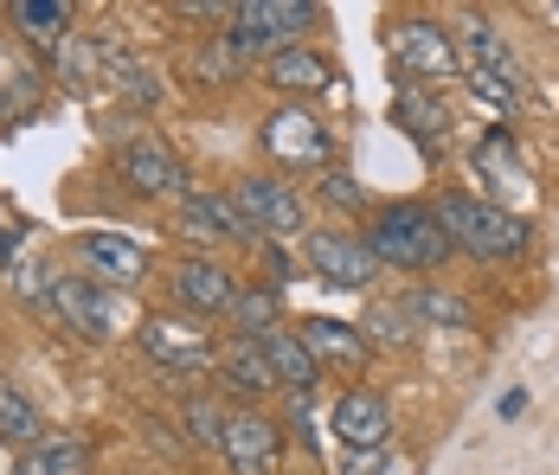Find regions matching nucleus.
<instances>
[{
	"label": "nucleus",
	"mask_w": 559,
	"mask_h": 475,
	"mask_svg": "<svg viewBox=\"0 0 559 475\" xmlns=\"http://www.w3.org/2000/svg\"><path fill=\"white\" fill-rule=\"evenodd\" d=\"M231 78H245V58L231 52V39L219 33L193 52V84H231Z\"/></svg>",
	"instance_id": "nucleus-28"
},
{
	"label": "nucleus",
	"mask_w": 559,
	"mask_h": 475,
	"mask_svg": "<svg viewBox=\"0 0 559 475\" xmlns=\"http://www.w3.org/2000/svg\"><path fill=\"white\" fill-rule=\"evenodd\" d=\"M264 149L277 161H289V167H329V129L302 104H289L264 122Z\"/></svg>",
	"instance_id": "nucleus-14"
},
{
	"label": "nucleus",
	"mask_w": 559,
	"mask_h": 475,
	"mask_svg": "<svg viewBox=\"0 0 559 475\" xmlns=\"http://www.w3.org/2000/svg\"><path fill=\"white\" fill-rule=\"evenodd\" d=\"M78 258H84V276H97V283H135L142 270H148V251L135 245V238H122V231H84L78 238Z\"/></svg>",
	"instance_id": "nucleus-15"
},
{
	"label": "nucleus",
	"mask_w": 559,
	"mask_h": 475,
	"mask_svg": "<svg viewBox=\"0 0 559 475\" xmlns=\"http://www.w3.org/2000/svg\"><path fill=\"white\" fill-rule=\"evenodd\" d=\"M142 354H148L155 367H168V372H206V367H219L213 334H206L193 316H148V321H142Z\"/></svg>",
	"instance_id": "nucleus-7"
},
{
	"label": "nucleus",
	"mask_w": 559,
	"mask_h": 475,
	"mask_svg": "<svg viewBox=\"0 0 559 475\" xmlns=\"http://www.w3.org/2000/svg\"><path fill=\"white\" fill-rule=\"evenodd\" d=\"M180 231L187 238H231V245H251V218L231 206V193H187L180 200Z\"/></svg>",
	"instance_id": "nucleus-16"
},
{
	"label": "nucleus",
	"mask_w": 559,
	"mask_h": 475,
	"mask_svg": "<svg viewBox=\"0 0 559 475\" xmlns=\"http://www.w3.org/2000/svg\"><path fill=\"white\" fill-rule=\"evenodd\" d=\"M438 218H444L450 245L483 258V264H508L527 251V218H514L508 206H489V200H469V193H444L438 200Z\"/></svg>",
	"instance_id": "nucleus-2"
},
{
	"label": "nucleus",
	"mask_w": 559,
	"mask_h": 475,
	"mask_svg": "<svg viewBox=\"0 0 559 475\" xmlns=\"http://www.w3.org/2000/svg\"><path fill=\"white\" fill-rule=\"evenodd\" d=\"M116 174H122L142 200H187V167H180L174 149L155 142V135L122 142V149H116Z\"/></svg>",
	"instance_id": "nucleus-10"
},
{
	"label": "nucleus",
	"mask_w": 559,
	"mask_h": 475,
	"mask_svg": "<svg viewBox=\"0 0 559 475\" xmlns=\"http://www.w3.org/2000/svg\"><path fill=\"white\" fill-rule=\"evenodd\" d=\"M456 58H463V78H469L476 97H489V104H514L521 97L514 52H508V39L496 33L489 13H463L456 20Z\"/></svg>",
	"instance_id": "nucleus-4"
},
{
	"label": "nucleus",
	"mask_w": 559,
	"mask_h": 475,
	"mask_svg": "<svg viewBox=\"0 0 559 475\" xmlns=\"http://www.w3.org/2000/svg\"><path fill=\"white\" fill-rule=\"evenodd\" d=\"M302 264L316 270V283L347 289V296L380 283V258L367 251V238H360V231H341V225H329V231H309V238H302Z\"/></svg>",
	"instance_id": "nucleus-6"
},
{
	"label": "nucleus",
	"mask_w": 559,
	"mask_h": 475,
	"mask_svg": "<svg viewBox=\"0 0 559 475\" xmlns=\"http://www.w3.org/2000/svg\"><path fill=\"white\" fill-rule=\"evenodd\" d=\"M219 379L231 385V392H245V399H264V392H283V379L271 372V360H264V347L258 341H231V347H219Z\"/></svg>",
	"instance_id": "nucleus-20"
},
{
	"label": "nucleus",
	"mask_w": 559,
	"mask_h": 475,
	"mask_svg": "<svg viewBox=\"0 0 559 475\" xmlns=\"http://www.w3.org/2000/svg\"><path fill=\"white\" fill-rule=\"evenodd\" d=\"M335 475H386V450H341Z\"/></svg>",
	"instance_id": "nucleus-32"
},
{
	"label": "nucleus",
	"mask_w": 559,
	"mask_h": 475,
	"mask_svg": "<svg viewBox=\"0 0 559 475\" xmlns=\"http://www.w3.org/2000/svg\"><path fill=\"white\" fill-rule=\"evenodd\" d=\"M231 206L251 218L258 238H309V212H302V200H296L283 180H264V174L238 180V187H231Z\"/></svg>",
	"instance_id": "nucleus-8"
},
{
	"label": "nucleus",
	"mask_w": 559,
	"mask_h": 475,
	"mask_svg": "<svg viewBox=\"0 0 559 475\" xmlns=\"http://www.w3.org/2000/svg\"><path fill=\"white\" fill-rule=\"evenodd\" d=\"M392 58H399V71H405L418 91L463 78L456 39H450L444 20H431V13H405V20H392Z\"/></svg>",
	"instance_id": "nucleus-5"
},
{
	"label": "nucleus",
	"mask_w": 559,
	"mask_h": 475,
	"mask_svg": "<svg viewBox=\"0 0 559 475\" xmlns=\"http://www.w3.org/2000/svg\"><path fill=\"white\" fill-rule=\"evenodd\" d=\"M84 463H91L84 437H39L33 450H20L13 475H84Z\"/></svg>",
	"instance_id": "nucleus-24"
},
{
	"label": "nucleus",
	"mask_w": 559,
	"mask_h": 475,
	"mask_svg": "<svg viewBox=\"0 0 559 475\" xmlns=\"http://www.w3.org/2000/svg\"><path fill=\"white\" fill-rule=\"evenodd\" d=\"M392 122L425 149V155H444V129H450V116L444 104L431 97V91H418V84H405L399 97H392Z\"/></svg>",
	"instance_id": "nucleus-19"
},
{
	"label": "nucleus",
	"mask_w": 559,
	"mask_h": 475,
	"mask_svg": "<svg viewBox=\"0 0 559 475\" xmlns=\"http://www.w3.org/2000/svg\"><path fill=\"white\" fill-rule=\"evenodd\" d=\"M104 71H110V84L129 97V104H155L162 97V84H155V71L142 64V58L116 52V46H104Z\"/></svg>",
	"instance_id": "nucleus-27"
},
{
	"label": "nucleus",
	"mask_w": 559,
	"mask_h": 475,
	"mask_svg": "<svg viewBox=\"0 0 559 475\" xmlns=\"http://www.w3.org/2000/svg\"><path fill=\"white\" fill-rule=\"evenodd\" d=\"M225 316L238 321V334H245V341H258V334L283 328V296L251 283V289H238V296H231V309H225Z\"/></svg>",
	"instance_id": "nucleus-25"
},
{
	"label": "nucleus",
	"mask_w": 559,
	"mask_h": 475,
	"mask_svg": "<svg viewBox=\"0 0 559 475\" xmlns=\"http://www.w3.org/2000/svg\"><path fill=\"white\" fill-rule=\"evenodd\" d=\"M219 450L231 463V475H283V430L271 418H258V412H238L225 424Z\"/></svg>",
	"instance_id": "nucleus-12"
},
{
	"label": "nucleus",
	"mask_w": 559,
	"mask_h": 475,
	"mask_svg": "<svg viewBox=\"0 0 559 475\" xmlns=\"http://www.w3.org/2000/svg\"><path fill=\"white\" fill-rule=\"evenodd\" d=\"M168 289H174V302H180L193 321L225 316L231 296H238V283H231V270H225L219 258H180V264L168 270Z\"/></svg>",
	"instance_id": "nucleus-11"
},
{
	"label": "nucleus",
	"mask_w": 559,
	"mask_h": 475,
	"mask_svg": "<svg viewBox=\"0 0 559 475\" xmlns=\"http://www.w3.org/2000/svg\"><path fill=\"white\" fill-rule=\"evenodd\" d=\"M7 20H13L33 46H52V52L71 39V7H64V0H13Z\"/></svg>",
	"instance_id": "nucleus-23"
},
{
	"label": "nucleus",
	"mask_w": 559,
	"mask_h": 475,
	"mask_svg": "<svg viewBox=\"0 0 559 475\" xmlns=\"http://www.w3.org/2000/svg\"><path fill=\"white\" fill-rule=\"evenodd\" d=\"M335 437L341 450H392V412L380 392H367V385H354V392H341L335 399Z\"/></svg>",
	"instance_id": "nucleus-13"
},
{
	"label": "nucleus",
	"mask_w": 559,
	"mask_h": 475,
	"mask_svg": "<svg viewBox=\"0 0 559 475\" xmlns=\"http://www.w3.org/2000/svg\"><path fill=\"white\" fill-rule=\"evenodd\" d=\"M7 258H13V231L0 225V270H7Z\"/></svg>",
	"instance_id": "nucleus-33"
},
{
	"label": "nucleus",
	"mask_w": 559,
	"mask_h": 475,
	"mask_svg": "<svg viewBox=\"0 0 559 475\" xmlns=\"http://www.w3.org/2000/svg\"><path fill=\"white\" fill-rule=\"evenodd\" d=\"M360 238H367V251L380 258V270H438L450 251H456L450 231H444V218H438V206H412V200L380 206Z\"/></svg>",
	"instance_id": "nucleus-1"
},
{
	"label": "nucleus",
	"mask_w": 559,
	"mask_h": 475,
	"mask_svg": "<svg viewBox=\"0 0 559 475\" xmlns=\"http://www.w3.org/2000/svg\"><path fill=\"white\" fill-rule=\"evenodd\" d=\"M258 347H264L271 372L283 379V392H316V379H322V360L309 354V341H302V334H289V328H271V334H258Z\"/></svg>",
	"instance_id": "nucleus-18"
},
{
	"label": "nucleus",
	"mask_w": 559,
	"mask_h": 475,
	"mask_svg": "<svg viewBox=\"0 0 559 475\" xmlns=\"http://www.w3.org/2000/svg\"><path fill=\"white\" fill-rule=\"evenodd\" d=\"M322 200H329V206H341V212H360V206H367L360 180H354V174H341V167H329V174H322Z\"/></svg>",
	"instance_id": "nucleus-31"
},
{
	"label": "nucleus",
	"mask_w": 559,
	"mask_h": 475,
	"mask_svg": "<svg viewBox=\"0 0 559 475\" xmlns=\"http://www.w3.org/2000/svg\"><path fill=\"white\" fill-rule=\"evenodd\" d=\"M360 334H380L386 347H412V341H418V321L405 316L399 302H373V309H367V321H360Z\"/></svg>",
	"instance_id": "nucleus-29"
},
{
	"label": "nucleus",
	"mask_w": 559,
	"mask_h": 475,
	"mask_svg": "<svg viewBox=\"0 0 559 475\" xmlns=\"http://www.w3.org/2000/svg\"><path fill=\"white\" fill-rule=\"evenodd\" d=\"M46 430H39V412H33V399L20 392V385H7L0 379V443H13V450H33Z\"/></svg>",
	"instance_id": "nucleus-26"
},
{
	"label": "nucleus",
	"mask_w": 559,
	"mask_h": 475,
	"mask_svg": "<svg viewBox=\"0 0 559 475\" xmlns=\"http://www.w3.org/2000/svg\"><path fill=\"white\" fill-rule=\"evenodd\" d=\"M302 341H309V354L329 360V367H360V360H367V341H360V328H347V321L309 316L302 321Z\"/></svg>",
	"instance_id": "nucleus-22"
},
{
	"label": "nucleus",
	"mask_w": 559,
	"mask_h": 475,
	"mask_svg": "<svg viewBox=\"0 0 559 475\" xmlns=\"http://www.w3.org/2000/svg\"><path fill=\"white\" fill-rule=\"evenodd\" d=\"M316 26V7L309 0H245V7H231V26H225V39H231V52L238 58H277L289 46H302V33Z\"/></svg>",
	"instance_id": "nucleus-3"
},
{
	"label": "nucleus",
	"mask_w": 559,
	"mask_h": 475,
	"mask_svg": "<svg viewBox=\"0 0 559 475\" xmlns=\"http://www.w3.org/2000/svg\"><path fill=\"white\" fill-rule=\"evenodd\" d=\"M392 302L418 321V334H425V328H438V334H463V328H469V302H463L456 289H438V283H412V289H399Z\"/></svg>",
	"instance_id": "nucleus-17"
},
{
	"label": "nucleus",
	"mask_w": 559,
	"mask_h": 475,
	"mask_svg": "<svg viewBox=\"0 0 559 475\" xmlns=\"http://www.w3.org/2000/svg\"><path fill=\"white\" fill-rule=\"evenodd\" d=\"M46 302H52V316L64 321L78 341H110V328H116L110 283H97V276H52Z\"/></svg>",
	"instance_id": "nucleus-9"
},
{
	"label": "nucleus",
	"mask_w": 559,
	"mask_h": 475,
	"mask_svg": "<svg viewBox=\"0 0 559 475\" xmlns=\"http://www.w3.org/2000/svg\"><path fill=\"white\" fill-rule=\"evenodd\" d=\"M264 84L316 97V91H329V84H335V64H329V58H316V52H302V46H289V52L264 58Z\"/></svg>",
	"instance_id": "nucleus-21"
},
{
	"label": "nucleus",
	"mask_w": 559,
	"mask_h": 475,
	"mask_svg": "<svg viewBox=\"0 0 559 475\" xmlns=\"http://www.w3.org/2000/svg\"><path fill=\"white\" fill-rule=\"evenodd\" d=\"M225 412L213 405V399H187V430H193V443H206V450H219L225 443Z\"/></svg>",
	"instance_id": "nucleus-30"
}]
</instances>
